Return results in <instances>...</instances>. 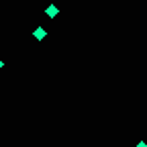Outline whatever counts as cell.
<instances>
[{"instance_id":"obj_4","label":"cell","mask_w":147,"mask_h":147,"mask_svg":"<svg viewBox=\"0 0 147 147\" xmlns=\"http://www.w3.org/2000/svg\"><path fill=\"white\" fill-rule=\"evenodd\" d=\"M2 67H4V61H2V59H0V69H2Z\"/></svg>"},{"instance_id":"obj_2","label":"cell","mask_w":147,"mask_h":147,"mask_svg":"<svg viewBox=\"0 0 147 147\" xmlns=\"http://www.w3.org/2000/svg\"><path fill=\"white\" fill-rule=\"evenodd\" d=\"M57 12H59V8L55 6V4H51V6H47V8H45V14H47L49 18H53V16H57Z\"/></svg>"},{"instance_id":"obj_1","label":"cell","mask_w":147,"mask_h":147,"mask_svg":"<svg viewBox=\"0 0 147 147\" xmlns=\"http://www.w3.org/2000/svg\"><path fill=\"white\" fill-rule=\"evenodd\" d=\"M45 35H47V33H45V29H43V27H37V29L33 31V37H35L37 41H43V39H45Z\"/></svg>"},{"instance_id":"obj_3","label":"cell","mask_w":147,"mask_h":147,"mask_svg":"<svg viewBox=\"0 0 147 147\" xmlns=\"http://www.w3.org/2000/svg\"><path fill=\"white\" fill-rule=\"evenodd\" d=\"M135 147H147V143H145V141H139V143H137Z\"/></svg>"}]
</instances>
